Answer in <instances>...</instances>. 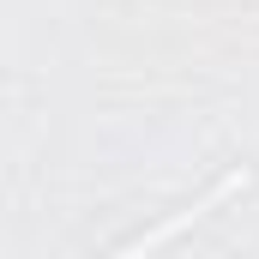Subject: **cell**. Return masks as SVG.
I'll return each mask as SVG.
<instances>
[{"label": "cell", "instance_id": "cell-1", "mask_svg": "<svg viewBox=\"0 0 259 259\" xmlns=\"http://www.w3.org/2000/svg\"><path fill=\"white\" fill-rule=\"evenodd\" d=\"M247 187H253V169H247V163H235V169H223V175H217V181H211V187H205L199 199H187L181 211H169L163 223H151V229H139V235H127V241H121L115 253H121V259H133V253H157V247L181 241L187 229H199V223H205L211 211H223L229 199H241Z\"/></svg>", "mask_w": 259, "mask_h": 259}]
</instances>
